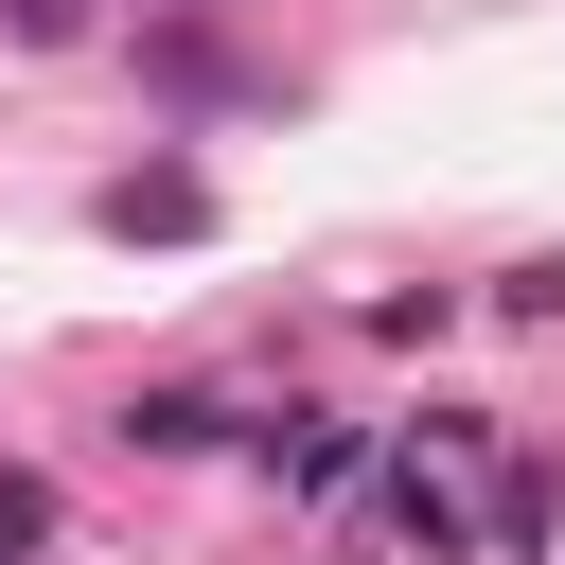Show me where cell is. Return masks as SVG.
Masks as SVG:
<instances>
[{
  "instance_id": "5",
  "label": "cell",
  "mask_w": 565,
  "mask_h": 565,
  "mask_svg": "<svg viewBox=\"0 0 565 565\" xmlns=\"http://www.w3.org/2000/svg\"><path fill=\"white\" fill-rule=\"evenodd\" d=\"M494 318H565V265L530 247V265H494Z\"/></svg>"
},
{
  "instance_id": "6",
  "label": "cell",
  "mask_w": 565,
  "mask_h": 565,
  "mask_svg": "<svg viewBox=\"0 0 565 565\" xmlns=\"http://www.w3.org/2000/svg\"><path fill=\"white\" fill-rule=\"evenodd\" d=\"M0 35H18V53H71V35H88V0H0Z\"/></svg>"
},
{
  "instance_id": "2",
  "label": "cell",
  "mask_w": 565,
  "mask_h": 565,
  "mask_svg": "<svg viewBox=\"0 0 565 565\" xmlns=\"http://www.w3.org/2000/svg\"><path fill=\"white\" fill-rule=\"evenodd\" d=\"M265 477H282V494H353V477H371V424H318V406H282V424H265Z\"/></svg>"
},
{
  "instance_id": "3",
  "label": "cell",
  "mask_w": 565,
  "mask_h": 565,
  "mask_svg": "<svg viewBox=\"0 0 565 565\" xmlns=\"http://www.w3.org/2000/svg\"><path fill=\"white\" fill-rule=\"evenodd\" d=\"M106 230H124V247H194V230H212V177H177V159H159V177H124V194H106Z\"/></svg>"
},
{
  "instance_id": "8",
  "label": "cell",
  "mask_w": 565,
  "mask_h": 565,
  "mask_svg": "<svg viewBox=\"0 0 565 565\" xmlns=\"http://www.w3.org/2000/svg\"><path fill=\"white\" fill-rule=\"evenodd\" d=\"M159 18H230V0H159Z\"/></svg>"
},
{
  "instance_id": "1",
  "label": "cell",
  "mask_w": 565,
  "mask_h": 565,
  "mask_svg": "<svg viewBox=\"0 0 565 565\" xmlns=\"http://www.w3.org/2000/svg\"><path fill=\"white\" fill-rule=\"evenodd\" d=\"M388 547H424V565H494V494H459V459H388Z\"/></svg>"
},
{
  "instance_id": "7",
  "label": "cell",
  "mask_w": 565,
  "mask_h": 565,
  "mask_svg": "<svg viewBox=\"0 0 565 565\" xmlns=\"http://www.w3.org/2000/svg\"><path fill=\"white\" fill-rule=\"evenodd\" d=\"M35 530H53V477H18V459H0V565H18Z\"/></svg>"
},
{
  "instance_id": "4",
  "label": "cell",
  "mask_w": 565,
  "mask_h": 565,
  "mask_svg": "<svg viewBox=\"0 0 565 565\" xmlns=\"http://www.w3.org/2000/svg\"><path fill=\"white\" fill-rule=\"evenodd\" d=\"M212 441H230L212 388H141V406H124V459H212Z\"/></svg>"
}]
</instances>
